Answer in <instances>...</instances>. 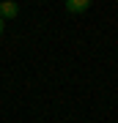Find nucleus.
I'll return each mask as SVG.
<instances>
[{"mask_svg": "<svg viewBox=\"0 0 118 123\" xmlns=\"http://www.w3.org/2000/svg\"><path fill=\"white\" fill-rule=\"evenodd\" d=\"M63 8L69 14H85L88 8H91V0H66Z\"/></svg>", "mask_w": 118, "mask_h": 123, "instance_id": "f03ea898", "label": "nucleus"}, {"mask_svg": "<svg viewBox=\"0 0 118 123\" xmlns=\"http://www.w3.org/2000/svg\"><path fill=\"white\" fill-rule=\"evenodd\" d=\"M17 14H19V6L14 3V0H6V3H0V19H3V22L14 19Z\"/></svg>", "mask_w": 118, "mask_h": 123, "instance_id": "f257e3e1", "label": "nucleus"}, {"mask_svg": "<svg viewBox=\"0 0 118 123\" xmlns=\"http://www.w3.org/2000/svg\"><path fill=\"white\" fill-rule=\"evenodd\" d=\"M3 27H6V22H3V19H0V36H3Z\"/></svg>", "mask_w": 118, "mask_h": 123, "instance_id": "7ed1b4c3", "label": "nucleus"}]
</instances>
